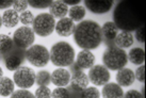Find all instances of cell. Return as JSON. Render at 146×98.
Returning a JSON list of instances; mask_svg holds the SVG:
<instances>
[{
	"instance_id": "obj_27",
	"label": "cell",
	"mask_w": 146,
	"mask_h": 98,
	"mask_svg": "<svg viewBox=\"0 0 146 98\" xmlns=\"http://www.w3.org/2000/svg\"><path fill=\"white\" fill-rule=\"evenodd\" d=\"M80 98H100V93L96 87L88 86L84 90H82Z\"/></svg>"
},
{
	"instance_id": "obj_29",
	"label": "cell",
	"mask_w": 146,
	"mask_h": 98,
	"mask_svg": "<svg viewBox=\"0 0 146 98\" xmlns=\"http://www.w3.org/2000/svg\"><path fill=\"white\" fill-rule=\"evenodd\" d=\"M52 3L51 0H31V1H28V4L31 5L32 8L35 9H46L49 8Z\"/></svg>"
},
{
	"instance_id": "obj_17",
	"label": "cell",
	"mask_w": 146,
	"mask_h": 98,
	"mask_svg": "<svg viewBox=\"0 0 146 98\" xmlns=\"http://www.w3.org/2000/svg\"><path fill=\"white\" fill-rule=\"evenodd\" d=\"M124 92L122 86H119L117 83L108 82L102 87V97L104 98H123Z\"/></svg>"
},
{
	"instance_id": "obj_6",
	"label": "cell",
	"mask_w": 146,
	"mask_h": 98,
	"mask_svg": "<svg viewBox=\"0 0 146 98\" xmlns=\"http://www.w3.org/2000/svg\"><path fill=\"white\" fill-rule=\"evenodd\" d=\"M33 32L40 36H48L54 31L56 21L50 14L43 13L33 19Z\"/></svg>"
},
{
	"instance_id": "obj_22",
	"label": "cell",
	"mask_w": 146,
	"mask_h": 98,
	"mask_svg": "<svg viewBox=\"0 0 146 98\" xmlns=\"http://www.w3.org/2000/svg\"><path fill=\"white\" fill-rule=\"evenodd\" d=\"M14 43H13L12 37H10L7 34H0V57L5 58L9 53L12 51L14 48Z\"/></svg>"
},
{
	"instance_id": "obj_25",
	"label": "cell",
	"mask_w": 146,
	"mask_h": 98,
	"mask_svg": "<svg viewBox=\"0 0 146 98\" xmlns=\"http://www.w3.org/2000/svg\"><path fill=\"white\" fill-rule=\"evenodd\" d=\"M69 18L73 21H81L85 16V8L82 5H74L68 10Z\"/></svg>"
},
{
	"instance_id": "obj_5",
	"label": "cell",
	"mask_w": 146,
	"mask_h": 98,
	"mask_svg": "<svg viewBox=\"0 0 146 98\" xmlns=\"http://www.w3.org/2000/svg\"><path fill=\"white\" fill-rule=\"evenodd\" d=\"M25 57L30 64L35 67L46 66L50 60L48 49L43 45H32L29 47L25 52Z\"/></svg>"
},
{
	"instance_id": "obj_8",
	"label": "cell",
	"mask_w": 146,
	"mask_h": 98,
	"mask_svg": "<svg viewBox=\"0 0 146 98\" xmlns=\"http://www.w3.org/2000/svg\"><path fill=\"white\" fill-rule=\"evenodd\" d=\"M14 83L18 87L27 90L35 83V73L28 66H21L14 73Z\"/></svg>"
},
{
	"instance_id": "obj_10",
	"label": "cell",
	"mask_w": 146,
	"mask_h": 98,
	"mask_svg": "<svg viewBox=\"0 0 146 98\" xmlns=\"http://www.w3.org/2000/svg\"><path fill=\"white\" fill-rule=\"evenodd\" d=\"M25 50L18 49L17 47H14L12 49V51L9 53L7 57L4 58V64L5 67L11 72H15L18 70L21 66V64L24 63L25 59Z\"/></svg>"
},
{
	"instance_id": "obj_32",
	"label": "cell",
	"mask_w": 146,
	"mask_h": 98,
	"mask_svg": "<svg viewBox=\"0 0 146 98\" xmlns=\"http://www.w3.org/2000/svg\"><path fill=\"white\" fill-rule=\"evenodd\" d=\"M28 1H24V0H16L13 2V10L17 13H23L27 11L28 8Z\"/></svg>"
},
{
	"instance_id": "obj_31",
	"label": "cell",
	"mask_w": 146,
	"mask_h": 98,
	"mask_svg": "<svg viewBox=\"0 0 146 98\" xmlns=\"http://www.w3.org/2000/svg\"><path fill=\"white\" fill-rule=\"evenodd\" d=\"M34 96L35 98H51V91L47 86H38Z\"/></svg>"
},
{
	"instance_id": "obj_3",
	"label": "cell",
	"mask_w": 146,
	"mask_h": 98,
	"mask_svg": "<svg viewBox=\"0 0 146 98\" xmlns=\"http://www.w3.org/2000/svg\"><path fill=\"white\" fill-rule=\"evenodd\" d=\"M49 57L53 65L59 66V67H66V66H70L74 63L75 50L68 43L58 42L51 47Z\"/></svg>"
},
{
	"instance_id": "obj_38",
	"label": "cell",
	"mask_w": 146,
	"mask_h": 98,
	"mask_svg": "<svg viewBox=\"0 0 146 98\" xmlns=\"http://www.w3.org/2000/svg\"><path fill=\"white\" fill-rule=\"evenodd\" d=\"M63 2H64L66 5L68 4V5H73L74 7V5H78V4L80 3V0H64Z\"/></svg>"
},
{
	"instance_id": "obj_24",
	"label": "cell",
	"mask_w": 146,
	"mask_h": 98,
	"mask_svg": "<svg viewBox=\"0 0 146 98\" xmlns=\"http://www.w3.org/2000/svg\"><path fill=\"white\" fill-rule=\"evenodd\" d=\"M129 61L135 65H142L145 61V52L142 48H132L127 54Z\"/></svg>"
},
{
	"instance_id": "obj_21",
	"label": "cell",
	"mask_w": 146,
	"mask_h": 98,
	"mask_svg": "<svg viewBox=\"0 0 146 98\" xmlns=\"http://www.w3.org/2000/svg\"><path fill=\"white\" fill-rule=\"evenodd\" d=\"M1 18H2V24H4L7 28H14L19 23V15L13 9L7 10Z\"/></svg>"
},
{
	"instance_id": "obj_34",
	"label": "cell",
	"mask_w": 146,
	"mask_h": 98,
	"mask_svg": "<svg viewBox=\"0 0 146 98\" xmlns=\"http://www.w3.org/2000/svg\"><path fill=\"white\" fill-rule=\"evenodd\" d=\"M134 77L137 78V80L140 82H144V80H145V67H144V65H140V67H139L138 70H137V72H135V74H134Z\"/></svg>"
},
{
	"instance_id": "obj_12",
	"label": "cell",
	"mask_w": 146,
	"mask_h": 98,
	"mask_svg": "<svg viewBox=\"0 0 146 98\" xmlns=\"http://www.w3.org/2000/svg\"><path fill=\"white\" fill-rule=\"evenodd\" d=\"M118 29L113 21H107L102 28V42L109 46L114 45V40L117 35Z\"/></svg>"
},
{
	"instance_id": "obj_41",
	"label": "cell",
	"mask_w": 146,
	"mask_h": 98,
	"mask_svg": "<svg viewBox=\"0 0 146 98\" xmlns=\"http://www.w3.org/2000/svg\"><path fill=\"white\" fill-rule=\"evenodd\" d=\"M0 60H1V57H0Z\"/></svg>"
},
{
	"instance_id": "obj_2",
	"label": "cell",
	"mask_w": 146,
	"mask_h": 98,
	"mask_svg": "<svg viewBox=\"0 0 146 98\" xmlns=\"http://www.w3.org/2000/svg\"><path fill=\"white\" fill-rule=\"evenodd\" d=\"M73 34L76 44L84 50L98 48L102 42V28L93 21H80L75 26Z\"/></svg>"
},
{
	"instance_id": "obj_13",
	"label": "cell",
	"mask_w": 146,
	"mask_h": 98,
	"mask_svg": "<svg viewBox=\"0 0 146 98\" xmlns=\"http://www.w3.org/2000/svg\"><path fill=\"white\" fill-rule=\"evenodd\" d=\"M70 77H72V74L69 70L60 67L58 70H53V73L51 74V82L58 87H64L70 83Z\"/></svg>"
},
{
	"instance_id": "obj_39",
	"label": "cell",
	"mask_w": 146,
	"mask_h": 98,
	"mask_svg": "<svg viewBox=\"0 0 146 98\" xmlns=\"http://www.w3.org/2000/svg\"><path fill=\"white\" fill-rule=\"evenodd\" d=\"M2 77H3V70L0 67V78H2Z\"/></svg>"
},
{
	"instance_id": "obj_15",
	"label": "cell",
	"mask_w": 146,
	"mask_h": 98,
	"mask_svg": "<svg viewBox=\"0 0 146 98\" xmlns=\"http://www.w3.org/2000/svg\"><path fill=\"white\" fill-rule=\"evenodd\" d=\"M54 30L60 36H69L74 33L75 30V23L68 17H64L56 24Z\"/></svg>"
},
{
	"instance_id": "obj_7",
	"label": "cell",
	"mask_w": 146,
	"mask_h": 98,
	"mask_svg": "<svg viewBox=\"0 0 146 98\" xmlns=\"http://www.w3.org/2000/svg\"><path fill=\"white\" fill-rule=\"evenodd\" d=\"M13 43L14 46L21 50H27L29 47H31L35 40V33L29 27H21L18 28L13 34Z\"/></svg>"
},
{
	"instance_id": "obj_1",
	"label": "cell",
	"mask_w": 146,
	"mask_h": 98,
	"mask_svg": "<svg viewBox=\"0 0 146 98\" xmlns=\"http://www.w3.org/2000/svg\"><path fill=\"white\" fill-rule=\"evenodd\" d=\"M113 23L122 31L132 32L142 28L144 21L140 13L132 3L119 1L113 13Z\"/></svg>"
},
{
	"instance_id": "obj_28",
	"label": "cell",
	"mask_w": 146,
	"mask_h": 98,
	"mask_svg": "<svg viewBox=\"0 0 146 98\" xmlns=\"http://www.w3.org/2000/svg\"><path fill=\"white\" fill-rule=\"evenodd\" d=\"M51 98H70L68 89L66 87H57L51 93Z\"/></svg>"
},
{
	"instance_id": "obj_23",
	"label": "cell",
	"mask_w": 146,
	"mask_h": 98,
	"mask_svg": "<svg viewBox=\"0 0 146 98\" xmlns=\"http://www.w3.org/2000/svg\"><path fill=\"white\" fill-rule=\"evenodd\" d=\"M15 83L9 77L0 78V96L8 97L14 93Z\"/></svg>"
},
{
	"instance_id": "obj_26",
	"label": "cell",
	"mask_w": 146,
	"mask_h": 98,
	"mask_svg": "<svg viewBox=\"0 0 146 98\" xmlns=\"http://www.w3.org/2000/svg\"><path fill=\"white\" fill-rule=\"evenodd\" d=\"M51 82V75L47 70H40L35 74V83L38 86H47Z\"/></svg>"
},
{
	"instance_id": "obj_16",
	"label": "cell",
	"mask_w": 146,
	"mask_h": 98,
	"mask_svg": "<svg viewBox=\"0 0 146 98\" xmlns=\"http://www.w3.org/2000/svg\"><path fill=\"white\" fill-rule=\"evenodd\" d=\"M72 74V77H70V83L69 85H73L75 87H77L79 90H84L85 87H88L89 85V77L88 75L83 72L82 70H75Z\"/></svg>"
},
{
	"instance_id": "obj_37",
	"label": "cell",
	"mask_w": 146,
	"mask_h": 98,
	"mask_svg": "<svg viewBox=\"0 0 146 98\" xmlns=\"http://www.w3.org/2000/svg\"><path fill=\"white\" fill-rule=\"evenodd\" d=\"M12 0H0V9H8L10 7H13Z\"/></svg>"
},
{
	"instance_id": "obj_20",
	"label": "cell",
	"mask_w": 146,
	"mask_h": 98,
	"mask_svg": "<svg viewBox=\"0 0 146 98\" xmlns=\"http://www.w3.org/2000/svg\"><path fill=\"white\" fill-rule=\"evenodd\" d=\"M133 44V35L131 32L127 31H121L117 33V35L114 40V45L121 49L128 48Z\"/></svg>"
},
{
	"instance_id": "obj_30",
	"label": "cell",
	"mask_w": 146,
	"mask_h": 98,
	"mask_svg": "<svg viewBox=\"0 0 146 98\" xmlns=\"http://www.w3.org/2000/svg\"><path fill=\"white\" fill-rule=\"evenodd\" d=\"M33 19H34V17H33V14L31 11H25L23 12L19 15V21L23 23V24L26 26V27H28L29 24H33Z\"/></svg>"
},
{
	"instance_id": "obj_14",
	"label": "cell",
	"mask_w": 146,
	"mask_h": 98,
	"mask_svg": "<svg viewBox=\"0 0 146 98\" xmlns=\"http://www.w3.org/2000/svg\"><path fill=\"white\" fill-rule=\"evenodd\" d=\"M95 56L91 52L90 50H81L80 52L78 53L77 56V61L75 62L76 65L80 68V70H85V68H91L92 66L95 64Z\"/></svg>"
},
{
	"instance_id": "obj_19",
	"label": "cell",
	"mask_w": 146,
	"mask_h": 98,
	"mask_svg": "<svg viewBox=\"0 0 146 98\" xmlns=\"http://www.w3.org/2000/svg\"><path fill=\"white\" fill-rule=\"evenodd\" d=\"M49 14L53 18L62 19L66 16V14H68V7L63 1H52L49 7Z\"/></svg>"
},
{
	"instance_id": "obj_11",
	"label": "cell",
	"mask_w": 146,
	"mask_h": 98,
	"mask_svg": "<svg viewBox=\"0 0 146 98\" xmlns=\"http://www.w3.org/2000/svg\"><path fill=\"white\" fill-rule=\"evenodd\" d=\"M85 7L94 14H105L111 10L113 5L112 0H86Z\"/></svg>"
},
{
	"instance_id": "obj_35",
	"label": "cell",
	"mask_w": 146,
	"mask_h": 98,
	"mask_svg": "<svg viewBox=\"0 0 146 98\" xmlns=\"http://www.w3.org/2000/svg\"><path fill=\"white\" fill-rule=\"evenodd\" d=\"M123 98H143L141 92L137 90H130L128 91L126 94H124Z\"/></svg>"
},
{
	"instance_id": "obj_33",
	"label": "cell",
	"mask_w": 146,
	"mask_h": 98,
	"mask_svg": "<svg viewBox=\"0 0 146 98\" xmlns=\"http://www.w3.org/2000/svg\"><path fill=\"white\" fill-rule=\"evenodd\" d=\"M11 98H35V96L28 90H18L14 91Z\"/></svg>"
},
{
	"instance_id": "obj_9",
	"label": "cell",
	"mask_w": 146,
	"mask_h": 98,
	"mask_svg": "<svg viewBox=\"0 0 146 98\" xmlns=\"http://www.w3.org/2000/svg\"><path fill=\"white\" fill-rule=\"evenodd\" d=\"M89 80L96 86H102L110 80L109 70L104 65H94L90 68Z\"/></svg>"
},
{
	"instance_id": "obj_18",
	"label": "cell",
	"mask_w": 146,
	"mask_h": 98,
	"mask_svg": "<svg viewBox=\"0 0 146 98\" xmlns=\"http://www.w3.org/2000/svg\"><path fill=\"white\" fill-rule=\"evenodd\" d=\"M135 80L134 73L130 68H122L116 75V81L119 86H130Z\"/></svg>"
},
{
	"instance_id": "obj_40",
	"label": "cell",
	"mask_w": 146,
	"mask_h": 98,
	"mask_svg": "<svg viewBox=\"0 0 146 98\" xmlns=\"http://www.w3.org/2000/svg\"><path fill=\"white\" fill-rule=\"evenodd\" d=\"M1 26H2V18L0 16V28H1Z\"/></svg>"
},
{
	"instance_id": "obj_36",
	"label": "cell",
	"mask_w": 146,
	"mask_h": 98,
	"mask_svg": "<svg viewBox=\"0 0 146 98\" xmlns=\"http://www.w3.org/2000/svg\"><path fill=\"white\" fill-rule=\"evenodd\" d=\"M135 37L140 43H144L145 42V37H144V27L138 29L135 31Z\"/></svg>"
},
{
	"instance_id": "obj_4",
	"label": "cell",
	"mask_w": 146,
	"mask_h": 98,
	"mask_svg": "<svg viewBox=\"0 0 146 98\" xmlns=\"http://www.w3.org/2000/svg\"><path fill=\"white\" fill-rule=\"evenodd\" d=\"M128 62L127 53L124 49L116 47L115 45L109 46L102 54V63L108 70H119L124 68Z\"/></svg>"
}]
</instances>
